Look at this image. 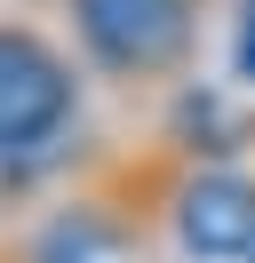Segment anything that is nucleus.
Returning <instances> with one entry per match:
<instances>
[{
  "mask_svg": "<svg viewBox=\"0 0 255 263\" xmlns=\"http://www.w3.org/2000/svg\"><path fill=\"white\" fill-rule=\"evenodd\" d=\"M80 72L128 96H168L199 64V0H56Z\"/></svg>",
  "mask_w": 255,
  "mask_h": 263,
  "instance_id": "obj_2",
  "label": "nucleus"
},
{
  "mask_svg": "<svg viewBox=\"0 0 255 263\" xmlns=\"http://www.w3.org/2000/svg\"><path fill=\"white\" fill-rule=\"evenodd\" d=\"M88 120V72L32 16H0V176H40Z\"/></svg>",
  "mask_w": 255,
  "mask_h": 263,
  "instance_id": "obj_1",
  "label": "nucleus"
},
{
  "mask_svg": "<svg viewBox=\"0 0 255 263\" xmlns=\"http://www.w3.org/2000/svg\"><path fill=\"white\" fill-rule=\"evenodd\" d=\"M168 144L184 152V167H239L255 152V96H223L215 80L168 88Z\"/></svg>",
  "mask_w": 255,
  "mask_h": 263,
  "instance_id": "obj_4",
  "label": "nucleus"
},
{
  "mask_svg": "<svg viewBox=\"0 0 255 263\" xmlns=\"http://www.w3.org/2000/svg\"><path fill=\"white\" fill-rule=\"evenodd\" d=\"M231 80L255 96V0H239V16H231Z\"/></svg>",
  "mask_w": 255,
  "mask_h": 263,
  "instance_id": "obj_5",
  "label": "nucleus"
},
{
  "mask_svg": "<svg viewBox=\"0 0 255 263\" xmlns=\"http://www.w3.org/2000/svg\"><path fill=\"white\" fill-rule=\"evenodd\" d=\"M247 263H255V247H247Z\"/></svg>",
  "mask_w": 255,
  "mask_h": 263,
  "instance_id": "obj_6",
  "label": "nucleus"
},
{
  "mask_svg": "<svg viewBox=\"0 0 255 263\" xmlns=\"http://www.w3.org/2000/svg\"><path fill=\"white\" fill-rule=\"evenodd\" d=\"M168 239L184 263H247L255 247V167H175V183L159 192Z\"/></svg>",
  "mask_w": 255,
  "mask_h": 263,
  "instance_id": "obj_3",
  "label": "nucleus"
}]
</instances>
